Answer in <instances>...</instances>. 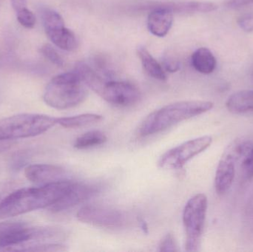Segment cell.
Listing matches in <instances>:
<instances>
[{
  "label": "cell",
  "instance_id": "obj_30",
  "mask_svg": "<svg viewBox=\"0 0 253 252\" xmlns=\"http://www.w3.org/2000/svg\"><path fill=\"white\" fill-rule=\"evenodd\" d=\"M11 187H13V183L11 182L0 183V202L2 201L4 197L7 196L10 193Z\"/></svg>",
  "mask_w": 253,
  "mask_h": 252
},
{
  "label": "cell",
  "instance_id": "obj_23",
  "mask_svg": "<svg viewBox=\"0 0 253 252\" xmlns=\"http://www.w3.org/2000/svg\"><path fill=\"white\" fill-rule=\"evenodd\" d=\"M40 52L49 62H51L56 67L62 68L65 65V61L62 59V56L59 55L57 50L50 44H44V45L42 46Z\"/></svg>",
  "mask_w": 253,
  "mask_h": 252
},
{
  "label": "cell",
  "instance_id": "obj_2",
  "mask_svg": "<svg viewBox=\"0 0 253 252\" xmlns=\"http://www.w3.org/2000/svg\"><path fill=\"white\" fill-rule=\"evenodd\" d=\"M214 104L208 101H182L169 104L156 109L140 126L141 136L160 133L172 126L211 110Z\"/></svg>",
  "mask_w": 253,
  "mask_h": 252
},
{
  "label": "cell",
  "instance_id": "obj_9",
  "mask_svg": "<svg viewBox=\"0 0 253 252\" xmlns=\"http://www.w3.org/2000/svg\"><path fill=\"white\" fill-rule=\"evenodd\" d=\"M212 142L209 136L187 141L167 151L160 158L159 167L167 170H179L192 158L206 150Z\"/></svg>",
  "mask_w": 253,
  "mask_h": 252
},
{
  "label": "cell",
  "instance_id": "obj_18",
  "mask_svg": "<svg viewBox=\"0 0 253 252\" xmlns=\"http://www.w3.org/2000/svg\"><path fill=\"white\" fill-rule=\"evenodd\" d=\"M137 54L144 71L150 77L159 81H166L168 79L166 71L164 70L162 65L156 61L146 47L139 46L137 48Z\"/></svg>",
  "mask_w": 253,
  "mask_h": 252
},
{
  "label": "cell",
  "instance_id": "obj_12",
  "mask_svg": "<svg viewBox=\"0 0 253 252\" xmlns=\"http://www.w3.org/2000/svg\"><path fill=\"white\" fill-rule=\"evenodd\" d=\"M101 188L102 186L96 183L73 181L64 196L49 207V210L53 213L66 211L97 195Z\"/></svg>",
  "mask_w": 253,
  "mask_h": 252
},
{
  "label": "cell",
  "instance_id": "obj_11",
  "mask_svg": "<svg viewBox=\"0 0 253 252\" xmlns=\"http://www.w3.org/2000/svg\"><path fill=\"white\" fill-rule=\"evenodd\" d=\"M99 96L114 106L127 107L136 103L141 93L132 83L112 79L105 83Z\"/></svg>",
  "mask_w": 253,
  "mask_h": 252
},
{
  "label": "cell",
  "instance_id": "obj_28",
  "mask_svg": "<svg viewBox=\"0 0 253 252\" xmlns=\"http://www.w3.org/2000/svg\"><path fill=\"white\" fill-rule=\"evenodd\" d=\"M163 68L166 72H175L180 68V64L173 58L168 57L164 59Z\"/></svg>",
  "mask_w": 253,
  "mask_h": 252
},
{
  "label": "cell",
  "instance_id": "obj_17",
  "mask_svg": "<svg viewBox=\"0 0 253 252\" xmlns=\"http://www.w3.org/2000/svg\"><path fill=\"white\" fill-rule=\"evenodd\" d=\"M226 107L235 114L253 112V90H241L233 93L227 99Z\"/></svg>",
  "mask_w": 253,
  "mask_h": 252
},
{
  "label": "cell",
  "instance_id": "obj_29",
  "mask_svg": "<svg viewBox=\"0 0 253 252\" xmlns=\"http://www.w3.org/2000/svg\"><path fill=\"white\" fill-rule=\"evenodd\" d=\"M253 4V0H225L224 4L229 8L235 9Z\"/></svg>",
  "mask_w": 253,
  "mask_h": 252
},
{
  "label": "cell",
  "instance_id": "obj_6",
  "mask_svg": "<svg viewBox=\"0 0 253 252\" xmlns=\"http://www.w3.org/2000/svg\"><path fill=\"white\" fill-rule=\"evenodd\" d=\"M208 210V198L199 193L192 197L183 211V224L186 234L185 250L197 252L203 233Z\"/></svg>",
  "mask_w": 253,
  "mask_h": 252
},
{
  "label": "cell",
  "instance_id": "obj_21",
  "mask_svg": "<svg viewBox=\"0 0 253 252\" xmlns=\"http://www.w3.org/2000/svg\"><path fill=\"white\" fill-rule=\"evenodd\" d=\"M8 252H65V246L54 243L28 242L7 249Z\"/></svg>",
  "mask_w": 253,
  "mask_h": 252
},
{
  "label": "cell",
  "instance_id": "obj_25",
  "mask_svg": "<svg viewBox=\"0 0 253 252\" xmlns=\"http://www.w3.org/2000/svg\"><path fill=\"white\" fill-rule=\"evenodd\" d=\"M159 251L163 252L177 251L176 243L172 234H168L162 240L159 245Z\"/></svg>",
  "mask_w": 253,
  "mask_h": 252
},
{
  "label": "cell",
  "instance_id": "obj_10",
  "mask_svg": "<svg viewBox=\"0 0 253 252\" xmlns=\"http://www.w3.org/2000/svg\"><path fill=\"white\" fill-rule=\"evenodd\" d=\"M80 221L99 227L114 229L125 223V216L120 210L100 205L82 207L77 214Z\"/></svg>",
  "mask_w": 253,
  "mask_h": 252
},
{
  "label": "cell",
  "instance_id": "obj_27",
  "mask_svg": "<svg viewBox=\"0 0 253 252\" xmlns=\"http://www.w3.org/2000/svg\"><path fill=\"white\" fill-rule=\"evenodd\" d=\"M238 24L244 31L252 32L253 31V15H243L238 19Z\"/></svg>",
  "mask_w": 253,
  "mask_h": 252
},
{
  "label": "cell",
  "instance_id": "obj_4",
  "mask_svg": "<svg viewBox=\"0 0 253 252\" xmlns=\"http://www.w3.org/2000/svg\"><path fill=\"white\" fill-rule=\"evenodd\" d=\"M65 231L53 226H32L23 222L0 223V251L28 242H44L63 239Z\"/></svg>",
  "mask_w": 253,
  "mask_h": 252
},
{
  "label": "cell",
  "instance_id": "obj_1",
  "mask_svg": "<svg viewBox=\"0 0 253 252\" xmlns=\"http://www.w3.org/2000/svg\"><path fill=\"white\" fill-rule=\"evenodd\" d=\"M72 182L65 180L10 192L0 202V220L49 208L64 196Z\"/></svg>",
  "mask_w": 253,
  "mask_h": 252
},
{
  "label": "cell",
  "instance_id": "obj_32",
  "mask_svg": "<svg viewBox=\"0 0 253 252\" xmlns=\"http://www.w3.org/2000/svg\"><path fill=\"white\" fill-rule=\"evenodd\" d=\"M10 143H7L6 142H0V151L6 150L7 148L10 147Z\"/></svg>",
  "mask_w": 253,
  "mask_h": 252
},
{
  "label": "cell",
  "instance_id": "obj_22",
  "mask_svg": "<svg viewBox=\"0 0 253 252\" xmlns=\"http://www.w3.org/2000/svg\"><path fill=\"white\" fill-rule=\"evenodd\" d=\"M108 140L105 133L99 130L87 132L76 139L74 146L78 149H88L104 144Z\"/></svg>",
  "mask_w": 253,
  "mask_h": 252
},
{
  "label": "cell",
  "instance_id": "obj_15",
  "mask_svg": "<svg viewBox=\"0 0 253 252\" xmlns=\"http://www.w3.org/2000/svg\"><path fill=\"white\" fill-rule=\"evenodd\" d=\"M157 5L165 7L174 15H194L209 13L218 8L215 3L201 1H173L155 2Z\"/></svg>",
  "mask_w": 253,
  "mask_h": 252
},
{
  "label": "cell",
  "instance_id": "obj_3",
  "mask_svg": "<svg viewBox=\"0 0 253 252\" xmlns=\"http://www.w3.org/2000/svg\"><path fill=\"white\" fill-rule=\"evenodd\" d=\"M87 96V86L74 71L53 77L46 86L43 100L50 108L66 109L78 106Z\"/></svg>",
  "mask_w": 253,
  "mask_h": 252
},
{
  "label": "cell",
  "instance_id": "obj_24",
  "mask_svg": "<svg viewBox=\"0 0 253 252\" xmlns=\"http://www.w3.org/2000/svg\"><path fill=\"white\" fill-rule=\"evenodd\" d=\"M18 22L24 28L32 29L36 25V16L28 7H24L16 12Z\"/></svg>",
  "mask_w": 253,
  "mask_h": 252
},
{
  "label": "cell",
  "instance_id": "obj_8",
  "mask_svg": "<svg viewBox=\"0 0 253 252\" xmlns=\"http://www.w3.org/2000/svg\"><path fill=\"white\" fill-rule=\"evenodd\" d=\"M250 149L248 144L239 141L233 142L225 149L215 173V188L218 195H224L228 192L236 174L235 164Z\"/></svg>",
  "mask_w": 253,
  "mask_h": 252
},
{
  "label": "cell",
  "instance_id": "obj_5",
  "mask_svg": "<svg viewBox=\"0 0 253 252\" xmlns=\"http://www.w3.org/2000/svg\"><path fill=\"white\" fill-rule=\"evenodd\" d=\"M58 124V118L44 114L22 113L0 120V142L40 136Z\"/></svg>",
  "mask_w": 253,
  "mask_h": 252
},
{
  "label": "cell",
  "instance_id": "obj_13",
  "mask_svg": "<svg viewBox=\"0 0 253 252\" xmlns=\"http://www.w3.org/2000/svg\"><path fill=\"white\" fill-rule=\"evenodd\" d=\"M141 8L149 10L147 25L150 33L155 36L165 37L172 28L173 13L156 3L144 4Z\"/></svg>",
  "mask_w": 253,
  "mask_h": 252
},
{
  "label": "cell",
  "instance_id": "obj_16",
  "mask_svg": "<svg viewBox=\"0 0 253 252\" xmlns=\"http://www.w3.org/2000/svg\"><path fill=\"white\" fill-rule=\"evenodd\" d=\"M74 71L78 74L83 82L97 94H100L104 85L109 80L105 79L93 67L84 62L76 64Z\"/></svg>",
  "mask_w": 253,
  "mask_h": 252
},
{
  "label": "cell",
  "instance_id": "obj_7",
  "mask_svg": "<svg viewBox=\"0 0 253 252\" xmlns=\"http://www.w3.org/2000/svg\"><path fill=\"white\" fill-rule=\"evenodd\" d=\"M44 32L56 47L65 51H74L79 46L75 34L65 27L63 18L53 9L43 7L40 11Z\"/></svg>",
  "mask_w": 253,
  "mask_h": 252
},
{
  "label": "cell",
  "instance_id": "obj_19",
  "mask_svg": "<svg viewBox=\"0 0 253 252\" xmlns=\"http://www.w3.org/2000/svg\"><path fill=\"white\" fill-rule=\"evenodd\" d=\"M192 65L200 73H212L216 68L217 61L215 56L210 49L199 47L192 54Z\"/></svg>",
  "mask_w": 253,
  "mask_h": 252
},
{
  "label": "cell",
  "instance_id": "obj_14",
  "mask_svg": "<svg viewBox=\"0 0 253 252\" xmlns=\"http://www.w3.org/2000/svg\"><path fill=\"white\" fill-rule=\"evenodd\" d=\"M26 179L36 184L44 185L68 180L67 172L59 166L53 164H32L25 168Z\"/></svg>",
  "mask_w": 253,
  "mask_h": 252
},
{
  "label": "cell",
  "instance_id": "obj_20",
  "mask_svg": "<svg viewBox=\"0 0 253 252\" xmlns=\"http://www.w3.org/2000/svg\"><path fill=\"white\" fill-rule=\"evenodd\" d=\"M103 120V116L98 114L86 113L71 117L58 118V124L65 128H79L97 124Z\"/></svg>",
  "mask_w": 253,
  "mask_h": 252
},
{
  "label": "cell",
  "instance_id": "obj_26",
  "mask_svg": "<svg viewBox=\"0 0 253 252\" xmlns=\"http://www.w3.org/2000/svg\"><path fill=\"white\" fill-rule=\"evenodd\" d=\"M243 170L245 177L251 179L253 178V148L248 152L246 158L243 163Z\"/></svg>",
  "mask_w": 253,
  "mask_h": 252
},
{
  "label": "cell",
  "instance_id": "obj_31",
  "mask_svg": "<svg viewBox=\"0 0 253 252\" xmlns=\"http://www.w3.org/2000/svg\"><path fill=\"white\" fill-rule=\"evenodd\" d=\"M10 1H11L12 6L16 12L27 7L26 0H10Z\"/></svg>",
  "mask_w": 253,
  "mask_h": 252
}]
</instances>
